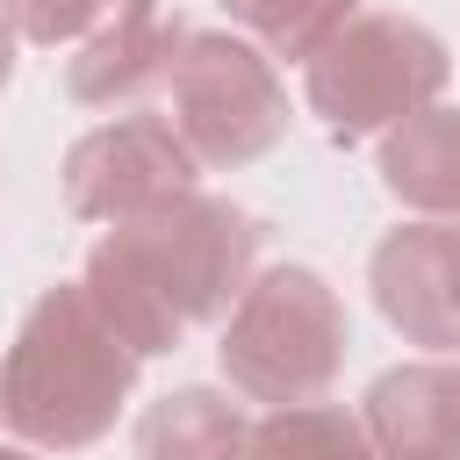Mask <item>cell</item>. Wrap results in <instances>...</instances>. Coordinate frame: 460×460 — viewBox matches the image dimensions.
<instances>
[{
  "label": "cell",
  "mask_w": 460,
  "mask_h": 460,
  "mask_svg": "<svg viewBox=\"0 0 460 460\" xmlns=\"http://www.w3.org/2000/svg\"><path fill=\"white\" fill-rule=\"evenodd\" d=\"M7 29L29 43H86L129 14H165L158 0H0Z\"/></svg>",
  "instance_id": "obj_13"
},
{
  "label": "cell",
  "mask_w": 460,
  "mask_h": 460,
  "mask_svg": "<svg viewBox=\"0 0 460 460\" xmlns=\"http://www.w3.org/2000/svg\"><path fill=\"white\" fill-rule=\"evenodd\" d=\"M453 79V50L395 7H359L309 65H302V101L323 122L338 151L367 144L374 129H395L402 115L431 108Z\"/></svg>",
  "instance_id": "obj_4"
},
{
  "label": "cell",
  "mask_w": 460,
  "mask_h": 460,
  "mask_svg": "<svg viewBox=\"0 0 460 460\" xmlns=\"http://www.w3.org/2000/svg\"><path fill=\"white\" fill-rule=\"evenodd\" d=\"M201 165L180 144V129L151 108H129L101 129H86L65 151V208L79 223H129L144 208H165L180 194H194Z\"/></svg>",
  "instance_id": "obj_6"
},
{
  "label": "cell",
  "mask_w": 460,
  "mask_h": 460,
  "mask_svg": "<svg viewBox=\"0 0 460 460\" xmlns=\"http://www.w3.org/2000/svg\"><path fill=\"white\" fill-rule=\"evenodd\" d=\"M187 22H165V14H129L101 36L79 43V58L65 65V93L79 108H144L158 86H165V65L180 50Z\"/></svg>",
  "instance_id": "obj_8"
},
{
  "label": "cell",
  "mask_w": 460,
  "mask_h": 460,
  "mask_svg": "<svg viewBox=\"0 0 460 460\" xmlns=\"http://www.w3.org/2000/svg\"><path fill=\"white\" fill-rule=\"evenodd\" d=\"M244 460H381L359 410L345 402H288L266 410L244 438Z\"/></svg>",
  "instance_id": "obj_11"
},
{
  "label": "cell",
  "mask_w": 460,
  "mask_h": 460,
  "mask_svg": "<svg viewBox=\"0 0 460 460\" xmlns=\"http://www.w3.org/2000/svg\"><path fill=\"white\" fill-rule=\"evenodd\" d=\"M0 460H36V453L29 446H0Z\"/></svg>",
  "instance_id": "obj_16"
},
{
  "label": "cell",
  "mask_w": 460,
  "mask_h": 460,
  "mask_svg": "<svg viewBox=\"0 0 460 460\" xmlns=\"http://www.w3.org/2000/svg\"><path fill=\"white\" fill-rule=\"evenodd\" d=\"M165 122L194 151V165H252L288 137V86L273 58L230 29H187L165 65Z\"/></svg>",
  "instance_id": "obj_5"
},
{
  "label": "cell",
  "mask_w": 460,
  "mask_h": 460,
  "mask_svg": "<svg viewBox=\"0 0 460 460\" xmlns=\"http://www.w3.org/2000/svg\"><path fill=\"white\" fill-rule=\"evenodd\" d=\"M252 417L223 388H165L137 417V460H244Z\"/></svg>",
  "instance_id": "obj_10"
},
{
  "label": "cell",
  "mask_w": 460,
  "mask_h": 460,
  "mask_svg": "<svg viewBox=\"0 0 460 460\" xmlns=\"http://www.w3.org/2000/svg\"><path fill=\"white\" fill-rule=\"evenodd\" d=\"M137 367L144 359L101 323L86 288L58 280L22 309V331L0 359V424L14 431V446L86 453L115 431Z\"/></svg>",
  "instance_id": "obj_2"
},
{
  "label": "cell",
  "mask_w": 460,
  "mask_h": 460,
  "mask_svg": "<svg viewBox=\"0 0 460 460\" xmlns=\"http://www.w3.org/2000/svg\"><path fill=\"white\" fill-rule=\"evenodd\" d=\"M7 79H14V29H7V14H0V93H7Z\"/></svg>",
  "instance_id": "obj_14"
},
{
  "label": "cell",
  "mask_w": 460,
  "mask_h": 460,
  "mask_svg": "<svg viewBox=\"0 0 460 460\" xmlns=\"http://www.w3.org/2000/svg\"><path fill=\"white\" fill-rule=\"evenodd\" d=\"M266 223L223 194H180L165 208H144L93 237L79 288L101 309V323L137 352H180L194 323H223L237 295L259 273Z\"/></svg>",
  "instance_id": "obj_1"
},
{
  "label": "cell",
  "mask_w": 460,
  "mask_h": 460,
  "mask_svg": "<svg viewBox=\"0 0 460 460\" xmlns=\"http://www.w3.org/2000/svg\"><path fill=\"white\" fill-rule=\"evenodd\" d=\"M223 381L244 402L288 410V402H323V388L345 367V302L316 266H266L237 295L216 338Z\"/></svg>",
  "instance_id": "obj_3"
},
{
  "label": "cell",
  "mask_w": 460,
  "mask_h": 460,
  "mask_svg": "<svg viewBox=\"0 0 460 460\" xmlns=\"http://www.w3.org/2000/svg\"><path fill=\"white\" fill-rule=\"evenodd\" d=\"M381 187L410 216H460V108L431 101L381 144Z\"/></svg>",
  "instance_id": "obj_9"
},
{
  "label": "cell",
  "mask_w": 460,
  "mask_h": 460,
  "mask_svg": "<svg viewBox=\"0 0 460 460\" xmlns=\"http://www.w3.org/2000/svg\"><path fill=\"white\" fill-rule=\"evenodd\" d=\"M244 43H259L266 58H288V65H309L367 0H216Z\"/></svg>",
  "instance_id": "obj_12"
},
{
  "label": "cell",
  "mask_w": 460,
  "mask_h": 460,
  "mask_svg": "<svg viewBox=\"0 0 460 460\" xmlns=\"http://www.w3.org/2000/svg\"><path fill=\"white\" fill-rule=\"evenodd\" d=\"M438 460H460V417H453V438H446V453Z\"/></svg>",
  "instance_id": "obj_15"
},
{
  "label": "cell",
  "mask_w": 460,
  "mask_h": 460,
  "mask_svg": "<svg viewBox=\"0 0 460 460\" xmlns=\"http://www.w3.org/2000/svg\"><path fill=\"white\" fill-rule=\"evenodd\" d=\"M374 309L431 359H460V216H417L367 259Z\"/></svg>",
  "instance_id": "obj_7"
}]
</instances>
